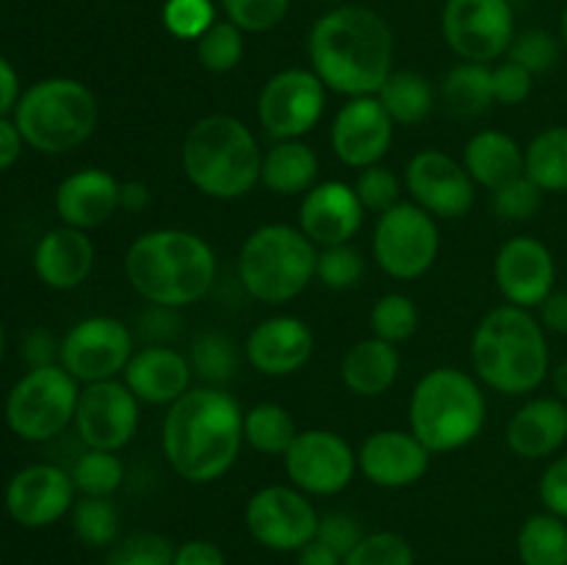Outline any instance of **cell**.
<instances>
[{
    "label": "cell",
    "mask_w": 567,
    "mask_h": 565,
    "mask_svg": "<svg viewBox=\"0 0 567 565\" xmlns=\"http://www.w3.org/2000/svg\"><path fill=\"white\" fill-rule=\"evenodd\" d=\"M244 446V410L225 388L194 386L166 408L161 449L177 476L194 485L221 480Z\"/></svg>",
    "instance_id": "obj_1"
},
{
    "label": "cell",
    "mask_w": 567,
    "mask_h": 565,
    "mask_svg": "<svg viewBox=\"0 0 567 565\" xmlns=\"http://www.w3.org/2000/svg\"><path fill=\"white\" fill-rule=\"evenodd\" d=\"M396 37L365 6H336L313 22L308 37L310 70L343 97L377 94L393 72Z\"/></svg>",
    "instance_id": "obj_2"
},
{
    "label": "cell",
    "mask_w": 567,
    "mask_h": 565,
    "mask_svg": "<svg viewBox=\"0 0 567 565\" xmlns=\"http://www.w3.org/2000/svg\"><path fill=\"white\" fill-rule=\"evenodd\" d=\"M219 260L208 238L183 227L147 230L127 247L125 277L147 305L188 308L214 288Z\"/></svg>",
    "instance_id": "obj_3"
},
{
    "label": "cell",
    "mask_w": 567,
    "mask_h": 565,
    "mask_svg": "<svg viewBox=\"0 0 567 565\" xmlns=\"http://www.w3.org/2000/svg\"><path fill=\"white\" fill-rule=\"evenodd\" d=\"M476 380L504 397H529L551 374L548 332L532 310L498 305L487 310L471 336Z\"/></svg>",
    "instance_id": "obj_4"
},
{
    "label": "cell",
    "mask_w": 567,
    "mask_h": 565,
    "mask_svg": "<svg viewBox=\"0 0 567 565\" xmlns=\"http://www.w3.org/2000/svg\"><path fill=\"white\" fill-rule=\"evenodd\" d=\"M181 161L188 183L205 197L238 199L260 183L264 150L247 122L233 114H208L188 127Z\"/></svg>",
    "instance_id": "obj_5"
},
{
    "label": "cell",
    "mask_w": 567,
    "mask_h": 565,
    "mask_svg": "<svg viewBox=\"0 0 567 565\" xmlns=\"http://www.w3.org/2000/svg\"><path fill=\"white\" fill-rule=\"evenodd\" d=\"M410 432L432 454H449L471 446L487 424L482 382L457 366L430 369L410 393Z\"/></svg>",
    "instance_id": "obj_6"
},
{
    "label": "cell",
    "mask_w": 567,
    "mask_h": 565,
    "mask_svg": "<svg viewBox=\"0 0 567 565\" xmlns=\"http://www.w3.org/2000/svg\"><path fill=\"white\" fill-rule=\"evenodd\" d=\"M25 147L42 155H64L92 138L100 109L92 89L78 78H42L20 94L14 109Z\"/></svg>",
    "instance_id": "obj_7"
},
{
    "label": "cell",
    "mask_w": 567,
    "mask_h": 565,
    "mask_svg": "<svg viewBox=\"0 0 567 565\" xmlns=\"http://www.w3.org/2000/svg\"><path fill=\"white\" fill-rule=\"evenodd\" d=\"M319 247L299 227L271 222L244 238L238 253V280L264 305H286L316 280Z\"/></svg>",
    "instance_id": "obj_8"
},
{
    "label": "cell",
    "mask_w": 567,
    "mask_h": 565,
    "mask_svg": "<svg viewBox=\"0 0 567 565\" xmlns=\"http://www.w3.org/2000/svg\"><path fill=\"white\" fill-rule=\"evenodd\" d=\"M78 397H81V382L61 363L28 369L6 397V427L20 441H53L75 421Z\"/></svg>",
    "instance_id": "obj_9"
},
{
    "label": "cell",
    "mask_w": 567,
    "mask_h": 565,
    "mask_svg": "<svg viewBox=\"0 0 567 565\" xmlns=\"http://www.w3.org/2000/svg\"><path fill=\"white\" fill-rule=\"evenodd\" d=\"M371 253L377 266L393 280H419L441 255V227L415 203H399L377 216Z\"/></svg>",
    "instance_id": "obj_10"
},
{
    "label": "cell",
    "mask_w": 567,
    "mask_h": 565,
    "mask_svg": "<svg viewBox=\"0 0 567 565\" xmlns=\"http://www.w3.org/2000/svg\"><path fill=\"white\" fill-rule=\"evenodd\" d=\"M327 92L313 70L288 66L275 72L258 92V122L271 142L302 138L321 122L327 109Z\"/></svg>",
    "instance_id": "obj_11"
},
{
    "label": "cell",
    "mask_w": 567,
    "mask_h": 565,
    "mask_svg": "<svg viewBox=\"0 0 567 565\" xmlns=\"http://www.w3.org/2000/svg\"><path fill=\"white\" fill-rule=\"evenodd\" d=\"M441 31L454 55L476 64L504 59L515 39L509 0H446Z\"/></svg>",
    "instance_id": "obj_12"
},
{
    "label": "cell",
    "mask_w": 567,
    "mask_h": 565,
    "mask_svg": "<svg viewBox=\"0 0 567 565\" xmlns=\"http://www.w3.org/2000/svg\"><path fill=\"white\" fill-rule=\"evenodd\" d=\"M133 330L116 316H86L61 338L59 363L81 386L116 380L133 358Z\"/></svg>",
    "instance_id": "obj_13"
},
{
    "label": "cell",
    "mask_w": 567,
    "mask_h": 565,
    "mask_svg": "<svg viewBox=\"0 0 567 565\" xmlns=\"http://www.w3.org/2000/svg\"><path fill=\"white\" fill-rule=\"evenodd\" d=\"M244 524L269 552H293L308 546L319 530V513L308 493L293 485H264L249 496Z\"/></svg>",
    "instance_id": "obj_14"
},
{
    "label": "cell",
    "mask_w": 567,
    "mask_h": 565,
    "mask_svg": "<svg viewBox=\"0 0 567 565\" xmlns=\"http://www.w3.org/2000/svg\"><path fill=\"white\" fill-rule=\"evenodd\" d=\"M293 487L308 496H338L358 474V449L332 430H299L291 449L282 454Z\"/></svg>",
    "instance_id": "obj_15"
},
{
    "label": "cell",
    "mask_w": 567,
    "mask_h": 565,
    "mask_svg": "<svg viewBox=\"0 0 567 565\" xmlns=\"http://www.w3.org/2000/svg\"><path fill=\"white\" fill-rule=\"evenodd\" d=\"M138 421H142V402L120 377L81 386L72 427L86 449L120 452L136 438Z\"/></svg>",
    "instance_id": "obj_16"
},
{
    "label": "cell",
    "mask_w": 567,
    "mask_h": 565,
    "mask_svg": "<svg viewBox=\"0 0 567 565\" xmlns=\"http://www.w3.org/2000/svg\"><path fill=\"white\" fill-rule=\"evenodd\" d=\"M404 188L413 203L435 219H460L474 208L476 183L454 155L443 150H419L404 166Z\"/></svg>",
    "instance_id": "obj_17"
},
{
    "label": "cell",
    "mask_w": 567,
    "mask_h": 565,
    "mask_svg": "<svg viewBox=\"0 0 567 565\" xmlns=\"http://www.w3.org/2000/svg\"><path fill=\"white\" fill-rule=\"evenodd\" d=\"M75 496L78 491L70 471L55 463H31L11 476L3 504L14 524L25 530H44L70 515Z\"/></svg>",
    "instance_id": "obj_18"
},
{
    "label": "cell",
    "mask_w": 567,
    "mask_h": 565,
    "mask_svg": "<svg viewBox=\"0 0 567 565\" xmlns=\"http://www.w3.org/2000/svg\"><path fill=\"white\" fill-rule=\"evenodd\" d=\"M393 131H396V122L391 120L377 94L349 97L332 116V153L343 166L360 172L385 158L393 144Z\"/></svg>",
    "instance_id": "obj_19"
},
{
    "label": "cell",
    "mask_w": 567,
    "mask_h": 565,
    "mask_svg": "<svg viewBox=\"0 0 567 565\" xmlns=\"http://www.w3.org/2000/svg\"><path fill=\"white\" fill-rule=\"evenodd\" d=\"M493 277L509 305L532 310L557 288V260L540 238L515 236L498 247Z\"/></svg>",
    "instance_id": "obj_20"
},
{
    "label": "cell",
    "mask_w": 567,
    "mask_h": 565,
    "mask_svg": "<svg viewBox=\"0 0 567 565\" xmlns=\"http://www.w3.org/2000/svg\"><path fill=\"white\" fill-rule=\"evenodd\" d=\"M432 452L410 430H377L358 449V471L377 487L402 491L424 480Z\"/></svg>",
    "instance_id": "obj_21"
},
{
    "label": "cell",
    "mask_w": 567,
    "mask_h": 565,
    "mask_svg": "<svg viewBox=\"0 0 567 565\" xmlns=\"http://www.w3.org/2000/svg\"><path fill=\"white\" fill-rule=\"evenodd\" d=\"M313 330L299 316L280 314L258 321L244 341V360L264 377H291L313 358Z\"/></svg>",
    "instance_id": "obj_22"
},
{
    "label": "cell",
    "mask_w": 567,
    "mask_h": 565,
    "mask_svg": "<svg viewBox=\"0 0 567 565\" xmlns=\"http://www.w3.org/2000/svg\"><path fill=\"white\" fill-rule=\"evenodd\" d=\"M365 208L360 203L354 186L343 181L316 183L299 203L297 227L319 249L336 244H352L363 227Z\"/></svg>",
    "instance_id": "obj_23"
},
{
    "label": "cell",
    "mask_w": 567,
    "mask_h": 565,
    "mask_svg": "<svg viewBox=\"0 0 567 565\" xmlns=\"http://www.w3.org/2000/svg\"><path fill=\"white\" fill-rule=\"evenodd\" d=\"M122 183L100 166H83L55 186L53 208L61 225L94 230L120 210Z\"/></svg>",
    "instance_id": "obj_24"
},
{
    "label": "cell",
    "mask_w": 567,
    "mask_h": 565,
    "mask_svg": "<svg viewBox=\"0 0 567 565\" xmlns=\"http://www.w3.org/2000/svg\"><path fill=\"white\" fill-rule=\"evenodd\" d=\"M192 380L194 371L188 355L164 343H144L122 371V382L131 388L138 402L161 404V408H169L188 388H194Z\"/></svg>",
    "instance_id": "obj_25"
},
{
    "label": "cell",
    "mask_w": 567,
    "mask_h": 565,
    "mask_svg": "<svg viewBox=\"0 0 567 565\" xmlns=\"http://www.w3.org/2000/svg\"><path fill=\"white\" fill-rule=\"evenodd\" d=\"M94 244L86 230L59 225L44 233L31 255L39 282L53 291H72L83 286L94 269Z\"/></svg>",
    "instance_id": "obj_26"
},
{
    "label": "cell",
    "mask_w": 567,
    "mask_h": 565,
    "mask_svg": "<svg viewBox=\"0 0 567 565\" xmlns=\"http://www.w3.org/2000/svg\"><path fill=\"white\" fill-rule=\"evenodd\" d=\"M504 438L515 458H554L567 443V402L559 397H532L507 421Z\"/></svg>",
    "instance_id": "obj_27"
},
{
    "label": "cell",
    "mask_w": 567,
    "mask_h": 565,
    "mask_svg": "<svg viewBox=\"0 0 567 565\" xmlns=\"http://www.w3.org/2000/svg\"><path fill=\"white\" fill-rule=\"evenodd\" d=\"M399 369H402L399 349L371 336L347 349L341 360V380L354 397L374 399L391 391Z\"/></svg>",
    "instance_id": "obj_28"
},
{
    "label": "cell",
    "mask_w": 567,
    "mask_h": 565,
    "mask_svg": "<svg viewBox=\"0 0 567 565\" xmlns=\"http://www.w3.org/2000/svg\"><path fill=\"white\" fill-rule=\"evenodd\" d=\"M463 166L476 186L493 192L513 177L524 175V147L509 133L485 127L465 142Z\"/></svg>",
    "instance_id": "obj_29"
},
{
    "label": "cell",
    "mask_w": 567,
    "mask_h": 565,
    "mask_svg": "<svg viewBox=\"0 0 567 565\" xmlns=\"http://www.w3.org/2000/svg\"><path fill=\"white\" fill-rule=\"evenodd\" d=\"M319 155L302 138H288V142H275L264 153V170H260V183L271 194L280 197H293V194H308L319 181Z\"/></svg>",
    "instance_id": "obj_30"
},
{
    "label": "cell",
    "mask_w": 567,
    "mask_h": 565,
    "mask_svg": "<svg viewBox=\"0 0 567 565\" xmlns=\"http://www.w3.org/2000/svg\"><path fill=\"white\" fill-rule=\"evenodd\" d=\"M524 175L543 194L567 192V125L543 127L524 147Z\"/></svg>",
    "instance_id": "obj_31"
},
{
    "label": "cell",
    "mask_w": 567,
    "mask_h": 565,
    "mask_svg": "<svg viewBox=\"0 0 567 565\" xmlns=\"http://www.w3.org/2000/svg\"><path fill=\"white\" fill-rule=\"evenodd\" d=\"M493 64H476V61H460L457 66L446 72L441 83L443 105L454 116L474 120L485 114L496 100H493Z\"/></svg>",
    "instance_id": "obj_32"
},
{
    "label": "cell",
    "mask_w": 567,
    "mask_h": 565,
    "mask_svg": "<svg viewBox=\"0 0 567 565\" xmlns=\"http://www.w3.org/2000/svg\"><path fill=\"white\" fill-rule=\"evenodd\" d=\"M377 97L396 125H419L435 109V89L430 78L415 70H393Z\"/></svg>",
    "instance_id": "obj_33"
},
{
    "label": "cell",
    "mask_w": 567,
    "mask_h": 565,
    "mask_svg": "<svg viewBox=\"0 0 567 565\" xmlns=\"http://www.w3.org/2000/svg\"><path fill=\"white\" fill-rule=\"evenodd\" d=\"M241 358L244 347H238L221 330H203L188 349V363H192L194 377L210 388H225L236 377Z\"/></svg>",
    "instance_id": "obj_34"
},
{
    "label": "cell",
    "mask_w": 567,
    "mask_h": 565,
    "mask_svg": "<svg viewBox=\"0 0 567 565\" xmlns=\"http://www.w3.org/2000/svg\"><path fill=\"white\" fill-rule=\"evenodd\" d=\"M520 565H567V521L554 513H535L520 524L518 541Z\"/></svg>",
    "instance_id": "obj_35"
},
{
    "label": "cell",
    "mask_w": 567,
    "mask_h": 565,
    "mask_svg": "<svg viewBox=\"0 0 567 565\" xmlns=\"http://www.w3.org/2000/svg\"><path fill=\"white\" fill-rule=\"evenodd\" d=\"M299 435L293 415L277 402H258L244 410V443L260 454L282 458Z\"/></svg>",
    "instance_id": "obj_36"
},
{
    "label": "cell",
    "mask_w": 567,
    "mask_h": 565,
    "mask_svg": "<svg viewBox=\"0 0 567 565\" xmlns=\"http://www.w3.org/2000/svg\"><path fill=\"white\" fill-rule=\"evenodd\" d=\"M72 532L92 548H111L120 541L122 515L111 496H78L70 510Z\"/></svg>",
    "instance_id": "obj_37"
},
{
    "label": "cell",
    "mask_w": 567,
    "mask_h": 565,
    "mask_svg": "<svg viewBox=\"0 0 567 565\" xmlns=\"http://www.w3.org/2000/svg\"><path fill=\"white\" fill-rule=\"evenodd\" d=\"M70 476L75 482L78 496H114L125 482V465H122L120 452L86 449L72 463Z\"/></svg>",
    "instance_id": "obj_38"
},
{
    "label": "cell",
    "mask_w": 567,
    "mask_h": 565,
    "mask_svg": "<svg viewBox=\"0 0 567 565\" xmlns=\"http://www.w3.org/2000/svg\"><path fill=\"white\" fill-rule=\"evenodd\" d=\"M419 308H415L413 299L402 291L382 294L369 316L371 336L382 338V341L393 343V347L410 341V338L419 332Z\"/></svg>",
    "instance_id": "obj_39"
},
{
    "label": "cell",
    "mask_w": 567,
    "mask_h": 565,
    "mask_svg": "<svg viewBox=\"0 0 567 565\" xmlns=\"http://www.w3.org/2000/svg\"><path fill=\"white\" fill-rule=\"evenodd\" d=\"M197 59L214 75L233 72L244 59V31L230 20H216L197 39Z\"/></svg>",
    "instance_id": "obj_40"
},
{
    "label": "cell",
    "mask_w": 567,
    "mask_h": 565,
    "mask_svg": "<svg viewBox=\"0 0 567 565\" xmlns=\"http://www.w3.org/2000/svg\"><path fill=\"white\" fill-rule=\"evenodd\" d=\"M175 548L161 532H131L109 548L105 565H175Z\"/></svg>",
    "instance_id": "obj_41"
},
{
    "label": "cell",
    "mask_w": 567,
    "mask_h": 565,
    "mask_svg": "<svg viewBox=\"0 0 567 565\" xmlns=\"http://www.w3.org/2000/svg\"><path fill=\"white\" fill-rule=\"evenodd\" d=\"M365 275V258L352 244H336V247L319 249L316 258V280L330 291H349L360 286Z\"/></svg>",
    "instance_id": "obj_42"
},
{
    "label": "cell",
    "mask_w": 567,
    "mask_h": 565,
    "mask_svg": "<svg viewBox=\"0 0 567 565\" xmlns=\"http://www.w3.org/2000/svg\"><path fill=\"white\" fill-rule=\"evenodd\" d=\"M343 565H415V552L399 532H365L363 541L343 557Z\"/></svg>",
    "instance_id": "obj_43"
},
{
    "label": "cell",
    "mask_w": 567,
    "mask_h": 565,
    "mask_svg": "<svg viewBox=\"0 0 567 565\" xmlns=\"http://www.w3.org/2000/svg\"><path fill=\"white\" fill-rule=\"evenodd\" d=\"M559 53H563V44L554 33L543 31V28H529V31L515 33L507 59L529 70L532 75H546L548 70L557 66Z\"/></svg>",
    "instance_id": "obj_44"
},
{
    "label": "cell",
    "mask_w": 567,
    "mask_h": 565,
    "mask_svg": "<svg viewBox=\"0 0 567 565\" xmlns=\"http://www.w3.org/2000/svg\"><path fill=\"white\" fill-rule=\"evenodd\" d=\"M543 205V188L526 175L513 177L491 192V208L504 222H529Z\"/></svg>",
    "instance_id": "obj_45"
},
{
    "label": "cell",
    "mask_w": 567,
    "mask_h": 565,
    "mask_svg": "<svg viewBox=\"0 0 567 565\" xmlns=\"http://www.w3.org/2000/svg\"><path fill=\"white\" fill-rule=\"evenodd\" d=\"M161 17L172 37L183 42H197L216 22V6L214 0H166Z\"/></svg>",
    "instance_id": "obj_46"
},
{
    "label": "cell",
    "mask_w": 567,
    "mask_h": 565,
    "mask_svg": "<svg viewBox=\"0 0 567 565\" xmlns=\"http://www.w3.org/2000/svg\"><path fill=\"white\" fill-rule=\"evenodd\" d=\"M219 6L244 33H266L286 20L291 0H219Z\"/></svg>",
    "instance_id": "obj_47"
},
{
    "label": "cell",
    "mask_w": 567,
    "mask_h": 565,
    "mask_svg": "<svg viewBox=\"0 0 567 565\" xmlns=\"http://www.w3.org/2000/svg\"><path fill=\"white\" fill-rule=\"evenodd\" d=\"M354 192H358L363 208L377 216L402 203V181L396 177V172L382 164L360 170L358 181H354Z\"/></svg>",
    "instance_id": "obj_48"
},
{
    "label": "cell",
    "mask_w": 567,
    "mask_h": 565,
    "mask_svg": "<svg viewBox=\"0 0 567 565\" xmlns=\"http://www.w3.org/2000/svg\"><path fill=\"white\" fill-rule=\"evenodd\" d=\"M493 75V100L502 105H520L524 100H529L532 86H535V75L529 70H524L515 61L504 59L498 64L491 66Z\"/></svg>",
    "instance_id": "obj_49"
},
{
    "label": "cell",
    "mask_w": 567,
    "mask_h": 565,
    "mask_svg": "<svg viewBox=\"0 0 567 565\" xmlns=\"http://www.w3.org/2000/svg\"><path fill=\"white\" fill-rule=\"evenodd\" d=\"M365 530L354 515L343 513V510H332V513L319 515V530H316V537L321 543L338 552L341 557H347L360 541H363Z\"/></svg>",
    "instance_id": "obj_50"
},
{
    "label": "cell",
    "mask_w": 567,
    "mask_h": 565,
    "mask_svg": "<svg viewBox=\"0 0 567 565\" xmlns=\"http://www.w3.org/2000/svg\"><path fill=\"white\" fill-rule=\"evenodd\" d=\"M537 493H540L546 513H554L567 521V452L559 454V458H551V463L543 469Z\"/></svg>",
    "instance_id": "obj_51"
},
{
    "label": "cell",
    "mask_w": 567,
    "mask_h": 565,
    "mask_svg": "<svg viewBox=\"0 0 567 565\" xmlns=\"http://www.w3.org/2000/svg\"><path fill=\"white\" fill-rule=\"evenodd\" d=\"M138 332L147 343H164L169 347L172 338L181 336V316L175 308H164V305H147L136 321Z\"/></svg>",
    "instance_id": "obj_52"
},
{
    "label": "cell",
    "mask_w": 567,
    "mask_h": 565,
    "mask_svg": "<svg viewBox=\"0 0 567 565\" xmlns=\"http://www.w3.org/2000/svg\"><path fill=\"white\" fill-rule=\"evenodd\" d=\"M175 565H227V557L214 541L194 537L175 548Z\"/></svg>",
    "instance_id": "obj_53"
},
{
    "label": "cell",
    "mask_w": 567,
    "mask_h": 565,
    "mask_svg": "<svg viewBox=\"0 0 567 565\" xmlns=\"http://www.w3.org/2000/svg\"><path fill=\"white\" fill-rule=\"evenodd\" d=\"M537 319L548 336H567V291L554 288L540 305H537Z\"/></svg>",
    "instance_id": "obj_54"
},
{
    "label": "cell",
    "mask_w": 567,
    "mask_h": 565,
    "mask_svg": "<svg viewBox=\"0 0 567 565\" xmlns=\"http://www.w3.org/2000/svg\"><path fill=\"white\" fill-rule=\"evenodd\" d=\"M61 341H55L48 330H33L25 336V360L31 369L37 366H53L59 363Z\"/></svg>",
    "instance_id": "obj_55"
},
{
    "label": "cell",
    "mask_w": 567,
    "mask_h": 565,
    "mask_svg": "<svg viewBox=\"0 0 567 565\" xmlns=\"http://www.w3.org/2000/svg\"><path fill=\"white\" fill-rule=\"evenodd\" d=\"M22 147H25V138L14 116H0V172H9L20 161Z\"/></svg>",
    "instance_id": "obj_56"
},
{
    "label": "cell",
    "mask_w": 567,
    "mask_h": 565,
    "mask_svg": "<svg viewBox=\"0 0 567 565\" xmlns=\"http://www.w3.org/2000/svg\"><path fill=\"white\" fill-rule=\"evenodd\" d=\"M20 75H17L14 64L6 55H0V116L14 114L17 103H20Z\"/></svg>",
    "instance_id": "obj_57"
},
{
    "label": "cell",
    "mask_w": 567,
    "mask_h": 565,
    "mask_svg": "<svg viewBox=\"0 0 567 565\" xmlns=\"http://www.w3.org/2000/svg\"><path fill=\"white\" fill-rule=\"evenodd\" d=\"M150 186L142 181H125L120 188V210H127V214H142L150 205Z\"/></svg>",
    "instance_id": "obj_58"
},
{
    "label": "cell",
    "mask_w": 567,
    "mask_h": 565,
    "mask_svg": "<svg viewBox=\"0 0 567 565\" xmlns=\"http://www.w3.org/2000/svg\"><path fill=\"white\" fill-rule=\"evenodd\" d=\"M297 565H343V557L338 552H332L327 543H321L319 537L302 546L297 552Z\"/></svg>",
    "instance_id": "obj_59"
},
{
    "label": "cell",
    "mask_w": 567,
    "mask_h": 565,
    "mask_svg": "<svg viewBox=\"0 0 567 565\" xmlns=\"http://www.w3.org/2000/svg\"><path fill=\"white\" fill-rule=\"evenodd\" d=\"M548 380H551L554 397H559L563 402H567V358L551 366V374H548Z\"/></svg>",
    "instance_id": "obj_60"
},
{
    "label": "cell",
    "mask_w": 567,
    "mask_h": 565,
    "mask_svg": "<svg viewBox=\"0 0 567 565\" xmlns=\"http://www.w3.org/2000/svg\"><path fill=\"white\" fill-rule=\"evenodd\" d=\"M559 37H563V44L567 48V6L563 11V20H559Z\"/></svg>",
    "instance_id": "obj_61"
},
{
    "label": "cell",
    "mask_w": 567,
    "mask_h": 565,
    "mask_svg": "<svg viewBox=\"0 0 567 565\" xmlns=\"http://www.w3.org/2000/svg\"><path fill=\"white\" fill-rule=\"evenodd\" d=\"M3 355H6V330H3V321H0V363H3Z\"/></svg>",
    "instance_id": "obj_62"
},
{
    "label": "cell",
    "mask_w": 567,
    "mask_h": 565,
    "mask_svg": "<svg viewBox=\"0 0 567 565\" xmlns=\"http://www.w3.org/2000/svg\"><path fill=\"white\" fill-rule=\"evenodd\" d=\"M319 3H336V0H319Z\"/></svg>",
    "instance_id": "obj_63"
},
{
    "label": "cell",
    "mask_w": 567,
    "mask_h": 565,
    "mask_svg": "<svg viewBox=\"0 0 567 565\" xmlns=\"http://www.w3.org/2000/svg\"><path fill=\"white\" fill-rule=\"evenodd\" d=\"M0 557H3V543H0Z\"/></svg>",
    "instance_id": "obj_64"
}]
</instances>
